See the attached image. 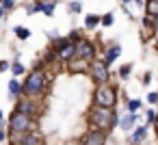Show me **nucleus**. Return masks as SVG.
Listing matches in <instances>:
<instances>
[{
  "instance_id": "obj_1",
  "label": "nucleus",
  "mask_w": 158,
  "mask_h": 145,
  "mask_svg": "<svg viewBox=\"0 0 158 145\" xmlns=\"http://www.w3.org/2000/svg\"><path fill=\"white\" fill-rule=\"evenodd\" d=\"M87 121L91 126V130H104L110 132L115 126H119V115L110 108H100V106H91L87 113Z\"/></svg>"
},
{
  "instance_id": "obj_2",
  "label": "nucleus",
  "mask_w": 158,
  "mask_h": 145,
  "mask_svg": "<svg viewBox=\"0 0 158 145\" xmlns=\"http://www.w3.org/2000/svg\"><path fill=\"white\" fill-rule=\"evenodd\" d=\"M48 74L44 69H37V72H31L26 76V80L22 82V95L26 100H39L46 91H48Z\"/></svg>"
},
{
  "instance_id": "obj_3",
  "label": "nucleus",
  "mask_w": 158,
  "mask_h": 145,
  "mask_svg": "<svg viewBox=\"0 0 158 145\" xmlns=\"http://www.w3.org/2000/svg\"><path fill=\"white\" fill-rule=\"evenodd\" d=\"M115 104H117V87L115 85L95 87V91H93V106L115 110Z\"/></svg>"
},
{
  "instance_id": "obj_4",
  "label": "nucleus",
  "mask_w": 158,
  "mask_h": 145,
  "mask_svg": "<svg viewBox=\"0 0 158 145\" xmlns=\"http://www.w3.org/2000/svg\"><path fill=\"white\" fill-rule=\"evenodd\" d=\"M31 126H33V119L22 115V113H11L9 117V136H20V134H26L31 132Z\"/></svg>"
},
{
  "instance_id": "obj_5",
  "label": "nucleus",
  "mask_w": 158,
  "mask_h": 145,
  "mask_svg": "<svg viewBox=\"0 0 158 145\" xmlns=\"http://www.w3.org/2000/svg\"><path fill=\"white\" fill-rule=\"evenodd\" d=\"M89 76H91V80L95 82V87L110 85V72H108V67L104 65V61H100V59H95V61L89 65Z\"/></svg>"
},
{
  "instance_id": "obj_6",
  "label": "nucleus",
  "mask_w": 158,
  "mask_h": 145,
  "mask_svg": "<svg viewBox=\"0 0 158 145\" xmlns=\"http://www.w3.org/2000/svg\"><path fill=\"white\" fill-rule=\"evenodd\" d=\"M76 59H78V61H85V63L91 65V63L98 59V48H95V44L82 37V39L76 44Z\"/></svg>"
},
{
  "instance_id": "obj_7",
  "label": "nucleus",
  "mask_w": 158,
  "mask_h": 145,
  "mask_svg": "<svg viewBox=\"0 0 158 145\" xmlns=\"http://www.w3.org/2000/svg\"><path fill=\"white\" fill-rule=\"evenodd\" d=\"M15 113H22V115H26V117H31V119H37V117H39V113H41V108H39L37 100L20 97V100L15 102Z\"/></svg>"
},
{
  "instance_id": "obj_8",
  "label": "nucleus",
  "mask_w": 158,
  "mask_h": 145,
  "mask_svg": "<svg viewBox=\"0 0 158 145\" xmlns=\"http://www.w3.org/2000/svg\"><path fill=\"white\" fill-rule=\"evenodd\" d=\"M106 139H108V132L104 130H87L78 139V145H106Z\"/></svg>"
},
{
  "instance_id": "obj_9",
  "label": "nucleus",
  "mask_w": 158,
  "mask_h": 145,
  "mask_svg": "<svg viewBox=\"0 0 158 145\" xmlns=\"http://www.w3.org/2000/svg\"><path fill=\"white\" fill-rule=\"evenodd\" d=\"M11 145H41V136L39 132H26L20 136H9Z\"/></svg>"
},
{
  "instance_id": "obj_10",
  "label": "nucleus",
  "mask_w": 158,
  "mask_h": 145,
  "mask_svg": "<svg viewBox=\"0 0 158 145\" xmlns=\"http://www.w3.org/2000/svg\"><path fill=\"white\" fill-rule=\"evenodd\" d=\"M119 52H121V46L119 44H110V46H106V50H104V65L108 67L110 63H115V59L119 56Z\"/></svg>"
},
{
  "instance_id": "obj_11",
  "label": "nucleus",
  "mask_w": 158,
  "mask_h": 145,
  "mask_svg": "<svg viewBox=\"0 0 158 145\" xmlns=\"http://www.w3.org/2000/svg\"><path fill=\"white\" fill-rule=\"evenodd\" d=\"M145 136H147V126H139V128H134V132L128 136V143H130V145H139V143L145 141Z\"/></svg>"
},
{
  "instance_id": "obj_12",
  "label": "nucleus",
  "mask_w": 158,
  "mask_h": 145,
  "mask_svg": "<svg viewBox=\"0 0 158 145\" xmlns=\"http://www.w3.org/2000/svg\"><path fill=\"white\" fill-rule=\"evenodd\" d=\"M67 69L72 72V74H89V63H85V61H78V59H74L69 65H67Z\"/></svg>"
},
{
  "instance_id": "obj_13",
  "label": "nucleus",
  "mask_w": 158,
  "mask_h": 145,
  "mask_svg": "<svg viewBox=\"0 0 158 145\" xmlns=\"http://www.w3.org/2000/svg\"><path fill=\"white\" fill-rule=\"evenodd\" d=\"M59 59H61L63 63H72V61L76 59V46H74V44H69L63 52H59Z\"/></svg>"
},
{
  "instance_id": "obj_14",
  "label": "nucleus",
  "mask_w": 158,
  "mask_h": 145,
  "mask_svg": "<svg viewBox=\"0 0 158 145\" xmlns=\"http://www.w3.org/2000/svg\"><path fill=\"white\" fill-rule=\"evenodd\" d=\"M136 119H139V115H136V113H128L123 119H119V128H121L123 132H128V130L134 126V121H136Z\"/></svg>"
},
{
  "instance_id": "obj_15",
  "label": "nucleus",
  "mask_w": 158,
  "mask_h": 145,
  "mask_svg": "<svg viewBox=\"0 0 158 145\" xmlns=\"http://www.w3.org/2000/svg\"><path fill=\"white\" fill-rule=\"evenodd\" d=\"M9 95H11L13 100H18V97L22 95V82H20L18 78L9 80Z\"/></svg>"
},
{
  "instance_id": "obj_16",
  "label": "nucleus",
  "mask_w": 158,
  "mask_h": 145,
  "mask_svg": "<svg viewBox=\"0 0 158 145\" xmlns=\"http://www.w3.org/2000/svg\"><path fill=\"white\" fill-rule=\"evenodd\" d=\"M67 46H69V39H67V37H56V39L52 41V46H50V48H52V50L59 54V52H63Z\"/></svg>"
},
{
  "instance_id": "obj_17",
  "label": "nucleus",
  "mask_w": 158,
  "mask_h": 145,
  "mask_svg": "<svg viewBox=\"0 0 158 145\" xmlns=\"http://www.w3.org/2000/svg\"><path fill=\"white\" fill-rule=\"evenodd\" d=\"M100 24H102V18H100V15H87V20H85V26H87L89 31H95Z\"/></svg>"
},
{
  "instance_id": "obj_18",
  "label": "nucleus",
  "mask_w": 158,
  "mask_h": 145,
  "mask_svg": "<svg viewBox=\"0 0 158 145\" xmlns=\"http://www.w3.org/2000/svg\"><path fill=\"white\" fill-rule=\"evenodd\" d=\"M145 11H147V15L149 18H156L158 15V2L156 0H149V2H145V7H143Z\"/></svg>"
},
{
  "instance_id": "obj_19",
  "label": "nucleus",
  "mask_w": 158,
  "mask_h": 145,
  "mask_svg": "<svg viewBox=\"0 0 158 145\" xmlns=\"http://www.w3.org/2000/svg\"><path fill=\"white\" fill-rule=\"evenodd\" d=\"M56 59H59V54H56V52H54L52 48H48V50L44 52V59H41V61H44V65H46V63L50 65V63H54Z\"/></svg>"
},
{
  "instance_id": "obj_20",
  "label": "nucleus",
  "mask_w": 158,
  "mask_h": 145,
  "mask_svg": "<svg viewBox=\"0 0 158 145\" xmlns=\"http://www.w3.org/2000/svg\"><path fill=\"white\" fill-rule=\"evenodd\" d=\"M13 33H15V37H18V39H28V37H31V31H28L26 26H15V28H13Z\"/></svg>"
},
{
  "instance_id": "obj_21",
  "label": "nucleus",
  "mask_w": 158,
  "mask_h": 145,
  "mask_svg": "<svg viewBox=\"0 0 158 145\" xmlns=\"http://www.w3.org/2000/svg\"><path fill=\"white\" fill-rule=\"evenodd\" d=\"M15 7H18V2H13V0H2V2H0V11H2V13L13 11Z\"/></svg>"
},
{
  "instance_id": "obj_22",
  "label": "nucleus",
  "mask_w": 158,
  "mask_h": 145,
  "mask_svg": "<svg viewBox=\"0 0 158 145\" xmlns=\"http://www.w3.org/2000/svg\"><path fill=\"white\" fill-rule=\"evenodd\" d=\"M54 9H56V2H44V0H41V11L46 13V15H54Z\"/></svg>"
},
{
  "instance_id": "obj_23",
  "label": "nucleus",
  "mask_w": 158,
  "mask_h": 145,
  "mask_svg": "<svg viewBox=\"0 0 158 145\" xmlns=\"http://www.w3.org/2000/svg\"><path fill=\"white\" fill-rule=\"evenodd\" d=\"M26 69H24V65L20 63V61H15V63H11V74H13V78H18V76H22Z\"/></svg>"
},
{
  "instance_id": "obj_24",
  "label": "nucleus",
  "mask_w": 158,
  "mask_h": 145,
  "mask_svg": "<svg viewBox=\"0 0 158 145\" xmlns=\"http://www.w3.org/2000/svg\"><path fill=\"white\" fill-rule=\"evenodd\" d=\"M141 108V100H128V113H136Z\"/></svg>"
},
{
  "instance_id": "obj_25",
  "label": "nucleus",
  "mask_w": 158,
  "mask_h": 145,
  "mask_svg": "<svg viewBox=\"0 0 158 145\" xmlns=\"http://www.w3.org/2000/svg\"><path fill=\"white\" fill-rule=\"evenodd\" d=\"M130 72H132V65H130V63H126V65H121V67H119V76H121V78H128V76H130Z\"/></svg>"
},
{
  "instance_id": "obj_26",
  "label": "nucleus",
  "mask_w": 158,
  "mask_h": 145,
  "mask_svg": "<svg viewBox=\"0 0 158 145\" xmlns=\"http://www.w3.org/2000/svg\"><path fill=\"white\" fill-rule=\"evenodd\" d=\"M67 9H69L72 13H80V9H82V2H76V0H74V2H69V5H67Z\"/></svg>"
},
{
  "instance_id": "obj_27",
  "label": "nucleus",
  "mask_w": 158,
  "mask_h": 145,
  "mask_svg": "<svg viewBox=\"0 0 158 145\" xmlns=\"http://www.w3.org/2000/svg\"><path fill=\"white\" fill-rule=\"evenodd\" d=\"M110 24H113V15H110V13L102 15V26H110Z\"/></svg>"
},
{
  "instance_id": "obj_28",
  "label": "nucleus",
  "mask_w": 158,
  "mask_h": 145,
  "mask_svg": "<svg viewBox=\"0 0 158 145\" xmlns=\"http://www.w3.org/2000/svg\"><path fill=\"white\" fill-rule=\"evenodd\" d=\"M145 115H147V123H156V113L154 110H147Z\"/></svg>"
},
{
  "instance_id": "obj_29",
  "label": "nucleus",
  "mask_w": 158,
  "mask_h": 145,
  "mask_svg": "<svg viewBox=\"0 0 158 145\" xmlns=\"http://www.w3.org/2000/svg\"><path fill=\"white\" fill-rule=\"evenodd\" d=\"M147 102H149V104H158V93H156V91L149 93V95H147Z\"/></svg>"
},
{
  "instance_id": "obj_30",
  "label": "nucleus",
  "mask_w": 158,
  "mask_h": 145,
  "mask_svg": "<svg viewBox=\"0 0 158 145\" xmlns=\"http://www.w3.org/2000/svg\"><path fill=\"white\" fill-rule=\"evenodd\" d=\"M7 69H11V63L9 61H0V72H7Z\"/></svg>"
},
{
  "instance_id": "obj_31",
  "label": "nucleus",
  "mask_w": 158,
  "mask_h": 145,
  "mask_svg": "<svg viewBox=\"0 0 158 145\" xmlns=\"http://www.w3.org/2000/svg\"><path fill=\"white\" fill-rule=\"evenodd\" d=\"M5 139H7V132H5V123L0 121V143H2Z\"/></svg>"
},
{
  "instance_id": "obj_32",
  "label": "nucleus",
  "mask_w": 158,
  "mask_h": 145,
  "mask_svg": "<svg viewBox=\"0 0 158 145\" xmlns=\"http://www.w3.org/2000/svg\"><path fill=\"white\" fill-rule=\"evenodd\" d=\"M149 82H152V74H149V72H147V74H145V76H143V85H149Z\"/></svg>"
},
{
  "instance_id": "obj_33",
  "label": "nucleus",
  "mask_w": 158,
  "mask_h": 145,
  "mask_svg": "<svg viewBox=\"0 0 158 145\" xmlns=\"http://www.w3.org/2000/svg\"><path fill=\"white\" fill-rule=\"evenodd\" d=\"M154 31H156V33H158V15H156V18H154Z\"/></svg>"
},
{
  "instance_id": "obj_34",
  "label": "nucleus",
  "mask_w": 158,
  "mask_h": 145,
  "mask_svg": "<svg viewBox=\"0 0 158 145\" xmlns=\"http://www.w3.org/2000/svg\"><path fill=\"white\" fill-rule=\"evenodd\" d=\"M154 128H156V136H158V119H156V123H154Z\"/></svg>"
},
{
  "instance_id": "obj_35",
  "label": "nucleus",
  "mask_w": 158,
  "mask_h": 145,
  "mask_svg": "<svg viewBox=\"0 0 158 145\" xmlns=\"http://www.w3.org/2000/svg\"><path fill=\"white\" fill-rule=\"evenodd\" d=\"M0 121H2V108H0Z\"/></svg>"
}]
</instances>
